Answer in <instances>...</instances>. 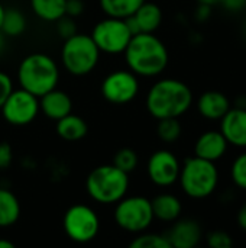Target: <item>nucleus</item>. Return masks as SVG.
<instances>
[{
    "instance_id": "b1692460",
    "label": "nucleus",
    "mask_w": 246,
    "mask_h": 248,
    "mask_svg": "<svg viewBox=\"0 0 246 248\" xmlns=\"http://www.w3.org/2000/svg\"><path fill=\"white\" fill-rule=\"evenodd\" d=\"M26 29V17L19 9H6L0 32L7 36H19Z\"/></svg>"
},
{
    "instance_id": "72a5a7b5",
    "label": "nucleus",
    "mask_w": 246,
    "mask_h": 248,
    "mask_svg": "<svg viewBox=\"0 0 246 248\" xmlns=\"http://www.w3.org/2000/svg\"><path fill=\"white\" fill-rule=\"evenodd\" d=\"M223 6L229 10H241L246 7V0H223Z\"/></svg>"
},
{
    "instance_id": "2f4dec72",
    "label": "nucleus",
    "mask_w": 246,
    "mask_h": 248,
    "mask_svg": "<svg viewBox=\"0 0 246 248\" xmlns=\"http://www.w3.org/2000/svg\"><path fill=\"white\" fill-rule=\"evenodd\" d=\"M13 90V81L9 74L4 71H0V108L3 106L4 100L9 97V94Z\"/></svg>"
},
{
    "instance_id": "cd10ccee",
    "label": "nucleus",
    "mask_w": 246,
    "mask_h": 248,
    "mask_svg": "<svg viewBox=\"0 0 246 248\" xmlns=\"http://www.w3.org/2000/svg\"><path fill=\"white\" fill-rule=\"evenodd\" d=\"M231 176L236 187L246 190V153L239 154L231 169Z\"/></svg>"
},
{
    "instance_id": "5701e85b",
    "label": "nucleus",
    "mask_w": 246,
    "mask_h": 248,
    "mask_svg": "<svg viewBox=\"0 0 246 248\" xmlns=\"http://www.w3.org/2000/svg\"><path fill=\"white\" fill-rule=\"evenodd\" d=\"M145 0H99L106 16L126 19L132 16Z\"/></svg>"
},
{
    "instance_id": "39448f33",
    "label": "nucleus",
    "mask_w": 246,
    "mask_h": 248,
    "mask_svg": "<svg viewBox=\"0 0 246 248\" xmlns=\"http://www.w3.org/2000/svg\"><path fill=\"white\" fill-rule=\"evenodd\" d=\"M183 192L191 199H206L219 185V170L213 161L190 157L184 161L178 177Z\"/></svg>"
},
{
    "instance_id": "a211bd4d",
    "label": "nucleus",
    "mask_w": 246,
    "mask_h": 248,
    "mask_svg": "<svg viewBox=\"0 0 246 248\" xmlns=\"http://www.w3.org/2000/svg\"><path fill=\"white\" fill-rule=\"evenodd\" d=\"M199 113L210 121H220L231 109V100L226 94L216 90H209L199 97Z\"/></svg>"
},
{
    "instance_id": "423d86ee",
    "label": "nucleus",
    "mask_w": 246,
    "mask_h": 248,
    "mask_svg": "<svg viewBox=\"0 0 246 248\" xmlns=\"http://www.w3.org/2000/svg\"><path fill=\"white\" fill-rule=\"evenodd\" d=\"M100 49L90 35L75 33L64 39L61 48V62L64 68L75 77L90 74L99 64Z\"/></svg>"
},
{
    "instance_id": "9b49d317",
    "label": "nucleus",
    "mask_w": 246,
    "mask_h": 248,
    "mask_svg": "<svg viewBox=\"0 0 246 248\" xmlns=\"http://www.w3.org/2000/svg\"><path fill=\"white\" fill-rule=\"evenodd\" d=\"M0 110L9 125L25 126L32 124L41 113L39 97L20 87L13 89Z\"/></svg>"
},
{
    "instance_id": "7c9ffc66",
    "label": "nucleus",
    "mask_w": 246,
    "mask_h": 248,
    "mask_svg": "<svg viewBox=\"0 0 246 248\" xmlns=\"http://www.w3.org/2000/svg\"><path fill=\"white\" fill-rule=\"evenodd\" d=\"M13 163V150L12 145L6 141L0 142V170H6Z\"/></svg>"
},
{
    "instance_id": "4c0bfd02",
    "label": "nucleus",
    "mask_w": 246,
    "mask_h": 248,
    "mask_svg": "<svg viewBox=\"0 0 246 248\" xmlns=\"http://www.w3.org/2000/svg\"><path fill=\"white\" fill-rule=\"evenodd\" d=\"M4 7H3V4L0 3V29H1V22H3V16H4Z\"/></svg>"
},
{
    "instance_id": "6ab92c4d",
    "label": "nucleus",
    "mask_w": 246,
    "mask_h": 248,
    "mask_svg": "<svg viewBox=\"0 0 246 248\" xmlns=\"http://www.w3.org/2000/svg\"><path fill=\"white\" fill-rule=\"evenodd\" d=\"M154 218L162 222H175L183 212L181 201L171 193H161L151 201Z\"/></svg>"
},
{
    "instance_id": "c756f323",
    "label": "nucleus",
    "mask_w": 246,
    "mask_h": 248,
    "mask_svg": "<svg viewBox=\"0 0 246 248\" xmlns=\"http://www.w3.org/2000/svg\"><path fill=\"white\" fill-rule=\"evenodd\" d=\"M57 33L62 38L67 39L72 35L77 33V25L74 22V17L64 15L62 17H59L57 20Z\"/></svg>"
},
{
    "instance_id": "393cba45",
    "label": "nucleus",
    "mask_w": 246,
    "mask_h": 248,
    "mask_svg": "<svg viewBox=\"0 0 246 248\" xmlns=\"http://www.w3.org/2000/svg\"><path fill=\"white\" fill-rule=\"evenodd\" d=\"M183 132V126L178 121V118H165L159 119L158 126H157V134L161 141L164 142H175Z\"/></svg>"
},
{
    "instance_id": "6e6552de",
    "label": "nucleus",
    "mask_w": 246,
    "mask_h": 248,
    "mask_svg": "<svg viewBox=\"0 0 246 248\" xmlns=\"http://www.w3.org/2000/svg\"><path fill=\"white\" fill-rule=\"evenodd\" d=\"M62 228L71 241L77 244H87L97 237L100 231V218L91 206L75 203L65 211Z\"/></svg>"
},
{
    "instance_id": "f3484780",
    "label": "nucleus",
    "mask_w": 246,
    "mask_h": 248,
    "mask_svg": "<svg viewBox=\"0 0 246 248\" xmlns=\"http://www.w3.org/2000/svg\"><path fill=\"white\" fill-rule=\"evenodd\" d=\"M39 109L48 119L57 122L72 112V100L68 93L55 87L39 97Z\"/></svg>"
},
{
    "instance_id": "a878e982",
    "label": "nucleus",
    "mask_w": 246,
    "mask_h": 248,
    "mask_svg": "<svg viewBox=\"0 0 246 248\" xmlns=\"http://www.w3.org/2000/svg\"><path fill=\"white\" fill-rule=\"evenodd\" d=\"M130 248H171V244L167 235L155 234V232H139L138 237L129 244Z\"/></svg>"
},
{
    "instance_id": "ddd939ff",
    "label": "nucleus",
    "mask_w": 246,
    "mask_h": 248,
    "mask_svg": "<svg viewBox=\"0 0 246 248\" xmlns=\"http://www.w3.org/2000/svg\"><path fill=\"white\" fill-rule=\"evenodd\" d=\"M126 25L132 35L145 32V33H154L162 23V10L157 3L152 1H144L136 12L126 17Z\"/></svg>"
},
{
    "instance_id": "f8f14e48",
    "label": "nucleus",
    "mask_w": 246,
    "mask_h": 248,
    "mask_svg": "<svg viewBox=\"0 0 246 248\" xmlns=\"http://www.w3.org/2000/svg\"><path fill=\"white\" fill-rule=\"evenodd\" d=\"M181 164L170 150L155 151L146 163V174L158 187H170L178 182Z\"/></svg>"
},
{
    "instance_id": "473e14b6",
    "label": "nucleus",
    "mask_w": 246,
    "mask_h": 248,
    "mask_svg": "<svg viewBox=\"0 0 246 248\" xmlns=\"http://www.w3.org/2000/svg\"><path fill=\"white\" fill-rule=\"evenodd\" d=\"M84 12L83 0H67L65 3V15L71 17H78Z\"/></svg>"
},
{
    "instance_id": "aec40b11",
    "label": "nucleus",
    "mask_w": 246,
    "mask_h": 248,
    "mask_svg": "<svg viewBox=\"0 0 246 248\" xmlns=\"http://www.w3.org/2000/svg\"><path fill=\"white\" fill-rule=\"evenodd\" d=\"M55 131H57L58 137L62 138L64 141L74 142V141L83 140L87 135L88 125H87V122L81 116L74 115L71 112V113H68L64 118L57 121Z\"/></svg>"
},
{
    "instance_id": "c85d7f7f",
    "label": "nucleus",
    "mask_w": 246,
    "mask_h": 248,
    "mask_svg": "<svg viewBox=\"0 0 246 248\" xmlns=\"http://www.w3.org/2000/svg\"><path fill=\"white\" fill-rule=\"evenodd\" d=\"M207 244L210 248H232L233 238L226 231H212L207 235Z\"/></svg>"
},
{
    "instance_id": "bb28decb",
    "label": "nucleus",
    "mask_w": 246,
    "mask_h": 248,
    "mask_svg": "<svg viewBox=\"0 0 246 248\" xmlns=\"http://www.w3.org/2000/svg\"><path fill=\"white\" fill-rule=\"evenodd\" d=\"M113 164L125 173H132L139 164V157L132 148H122L113 157Z\"/></svg>"
},
{
    "instance_id": "f03ea898",
    "label": "nucleus",
    "mask_w": 246,
    "mask_h": 248,
    "mask_svg": "<svg viewBox=\"0 0 246 248\" xmlns=\"http://www.w3.org/2000/svg\"><path fill=\"white\" fill-rule=\"evenodd\" d=\"M193 105V92L181 80L161 78L146 93L145 106L155 119L180 118Z\"/></svg>"
},
{
    "instance_id": "2eb2a0df",
    "label": "nucleus",
    "mask_w": 246,
    "mask_h": 248,
    "mask_svg": "<svg viewBox=\"0 0 246 248\" xmlns=\"http://www.w3.org/2000/svg\"><path fill=\"white\" fill-rule=\"evenodd\" d=\"M202 227L194 219H181L173 225L167 238L171 248H194L202 241Z\"/></svg>"
},
{
    "instance_id": "f257e3e1",
    "label": "nucleus",
    "mask_w": 246,
    "mask_h": 248,
    "mask_svg": "<svg viewBox=\"0 0 246 248\" xmlns=\"http://www.w3.org/2000/svg\"><path fill=\"white\" fill-rule=\"evenodd\" d=\"M128 68L138 77H157L165 71L170 54L165 44L155 33H136L125 49Z\"/></svg>"
},
{
    "instance_id": "4468645a",
    "label": "nucleus",
    "mask_w": 246,
    "mask_h": 248,
    "mask_svg": "<svg viewBox=\"0 0 246 248\" xmlns=\"http://www.w3.org/2000/svg\"><path fill=\"white\" fill-rule=\"evenodd\" d=\"M220 132L229 145L246 148V109L231 108L220 119Z\"/></svg>"
},
{
    "instance_id": "0eeeda50",
    "label": "nucleus",
    "mask_w": 246,
    "mask_h": 248,
    "mask_svg": "<svg viewBox=\"0 0 246 248\" xmlns=\"http://www.w3.org/2000/svg\"><path fill=\"white\" fill-rule=\"evenodd\" d=\"M115 205V222L126 232H144L155 219L151 201L145 196H125Z\"/></svg>"
},
{
    "instance_id": "20e7f679",
    "label": "nucleus",
    "mask_w": 246,
    "mask_h": 248,
    "mask_svg": "<svg viewBox=\"0 0 246 248\" xmlns=\"http://www.w3.org/2000/svg\"><path fill=\"white\" fill-rule=\"evenodd\" d=\"M129 174L115 164H104L93 169L86 179L88 196L100 205H115L129 190Z\"/></svg>"
},
{
    "instance_id": "e433bc0d",
    "label": "nucleus",
    "mask_w": 246,
    "mask_h": 248,
    "mask_svg": "<svg viewBox=\"0 0 246 248\" xmlns=\"http://www.w3.org/2000/svg\"><path fill=\"white\" fill-rule=\"evenodd\" d=\"M223 0H200V3L203 4H213V3H222Z\"/></svg>"
},
{
    "instance_id": "412c9836",
    "label": "nucleus",
    "mask_w": 246,
    "mask_h": 248,
    "mask_svg": "<svg viewBox=\"0 0 246 248\" xmlns=\"http://www.w3.org/2000/svg\"><path fill=\"white\" fill-rule=\"evenodd\" d=\"M20 202L17 196L4 187H0V228L13 227L20 218Z\"/></svg>"
},
{
    "instance_id": "4be33fe9",
    "label": "nucleus",
    "mask_w": 246,
    "mask_h": 248,
    "mask_svg": "<svg viewBox=\"0 0 246 248\" xmlns=\"http://www.w3.org/2000/svg\"><path fill=\"white\" fill-rule=\"evenodd\" d=\"M67 0H30L32 12L45 22H57L65 15Z\"/></svg>"
},
{
    "instance_id": "7ed1b4c3",
    "label": "nucleus",
    "mask_w": 246,
    "mask_h": 248,
    "mask_svg": "<svg viewBox=\"0 0 246 248\" xmlns=\"http://www.w3.org/2000/svg\"><path fill=\"white\" fill-rule=\"evenodd\" d=\"M17 83L20 89L41 97L58 86L59 67L48 54H29L17 67Z\"/></svg>"
},
{
    "instance_id": "1a4fd4ad",
    "label": "nucleus",
    "mask_w": 246,
    "mask_h": 248,
    "mask_svg": "<svg viewBox=\"0 0 246 248\" xmlns=\"http://www.w3.org/2000/svg\"><path fill=\"white\" fill-rule=\"evenodd\" d=\"M90 36L93 38L100 52L117 55L125 52L133 35L129 31L125 19L107 16L94 25Z\"/></svg>"
},
{
    "instance_id": "9d476101",
    "label": "nucleus",
    "mask_w": 246,
    "mask_h": 248,
    "mask_svg": "<svg viewBox=\"0 0 246 248\" xmlns=\"http://www.w3.org/2000/svg\"><path fill=\"white\" fill-rule=\"evenodd\" d=\"M141 84L139 77L128 70H115L109 73L101 84L100 92L104 100L113 105H126L136 99L139 94Z\"/></svg>"
},
{
    "instance_id": "dca6fc26",
    "label": "nucleus",
    "mask_w": 246,
    "mask_h": 248,
    "mask_svg": "<svg viewBox=\"0 0 246 248\" xmlns=\"http://www.w3.org/2000/svg\"><path fill=\"white\" fill-rule=\"evenodd\" d=\"M228 145L229 144L220 131H206L194 144V155L215 163L226 154Z\"/></svg>"
},
{
    "instance_id": "c9c22d12",
    "label": "nucleus",
    "mask_w": 246,
    "mask_h": 248,
    "mask_svg": "<svg viewBox=\"0 0 246 248\" xmlns=\"http://www.w3.org/2000/svg\"><path fill=\"white\" fill-rule=\"evenodd\" d=\"M0 248H14V244L9 240L0 238Z\"/></svg>"
},
{
    "instance_id": "58836bf2",
    "label": "nucleus",
    "mask_w": 246,
    "mask_h": 248,
    "mask_svg": "<svg viewBox=\"0 0 246 248\" xmlns=\"http://www.w3.org/2000/svg\"><path fill=\"white\" fill-rule=\"evenodd\" d=\"M3 49H4V38H3V35L0 32V54L3 52Z\"/></svg>"
},
{
    "instance_id": "f704fd0d",
    "label": "nucleus",
    "mask_w": 246,
    "mask_h": 248,
    "mask_svg": "<svg viewBox=\"0 0 246 248\" xmlns=\"http://www.w3.org/2000/svg\"><path fill=\"white\" fill-rule=\"evenodd\" d=\"M236 219H238V225H239L244 231H246V202L241 206Z\"/></svg>"
}]
</instances>
